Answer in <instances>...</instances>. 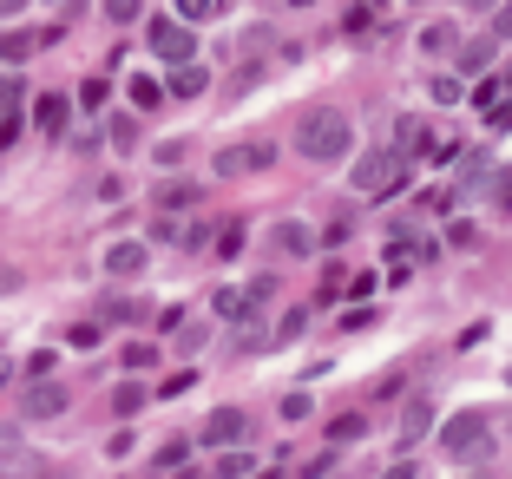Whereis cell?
Here are the masks:
<instances>
[{"mask_svg": "<svg viewBox=\"0 0 512 479\" xmlns=\"http://www.w3.org/2000/svg\"><path fill=\"white\" fill-rule=\"evenodd\" d=\"M493 53H499V33L473 40V46H467V73H486V66H493Z\"/></svg>", "mask_w": 512, "mask_h": 479, "instance_id": "2e32d148", "label": "cell"}, {"mask_svg": "<svg viewBox=\"0 0 512 479\" xmlns=\"http://www.w3.org/2000/svg\"><path fill=\"white\" fill-rule=\"evenodd\" d=\"M7 381H14V368H7V361H0V388H7Z\"/></svg>", "mask_w": 512, "mask_h": 479, "instance_id": "f546056e", "label": "cell"}, {"mask_svg": "<svg viewBox=\"0 0 512 479\" xmlns=\"http://www.w3.org/2000/svg\"><path fill=\"white\" fill-rule=\"evenodd\" d=\"M217 14V0H178V20L191 27V20H211Z\"/></svg>", "mask_w": 512, "mask_h": 479, "instance_id": "603a6c76", "label": "cell"}, {"mask_svg": "<svg viewBox=\"0 0 512 479\" xmlns=\"http://www.w3.org/2000/svg\"><path fill=\"white\" fill-rule=\"evenodd\" d=\"M467 7H499V0H467Z\"/></svg>", "mask_w": 512, "mask_h": 479, "instance_id": "1f68e13d", "label": "cell"}, {"mask_svg": "<svg viewBox=\"0 0 512 479\" xmlns=\"http://www.w3.org/2000/svg\"><path fill=\"white\" fill-rule=\"evenodd\" d=\"M14 99H20V79H14V86L0 79V112H7V105H14Z\"/></svg>", "mask_w": 512, "mask_h": 479, "instance_id": "f1b7e54d", "label": "cell"}, {"mask_svg": "<svg viewBox=\"0 0 512 479\" xmlns=\"http://www.w3.org/2000/svg\"><path fill=\"white\" fill-rule=\"evenodd\" d=\"M151 53H158V60H191L197 53V40H191V27H184V20H158V27H151Z\"/></svg>", "mask_w": 512, "mask_h": 479, "instance_id": "277c9868", "label": "cell"}, {"mask_svg": "<svg viewBox=\"0 0 512 479\" xmlns=\"http://www.w3.org/2000/svg\"><path fill=\"white\" fill-rule=\"evenodd\" d=\"M480 105H493V112H499V105H506V86H499V79H486V86H480Z\"/></svg>", "mask_w": 512, "mask_h": 479, "instance_id": "83f0119b", "label": "cell"}, {"mask_svg": "<svg viewBox=\"0 0 512 479\" xmlns=\"http://www.w3.org/2000/svg\"><path fill=\"white\" fill-rule=\"evenodd\" d=\"M217 473H224V479H243V473H256V460H250V453H237V447H230V453H224V466H217Z\"/></svg>", "mask_w": 512, "mask_h": 479, "instance_id": "7402d4cb", "label": "cell"}, {"mask_svg": "<svg viewBox=\"0 0 512 479\" xmlns=\"http://www.w3.org/2000/svg\"><path fill=\"white\" fill-rule=\"evenodd\" d=\"M33 125H40V132H60V125H66V99H60V92H46V99H40Z\"/></svg>", "mask_w": 512, "mask_h": 479, "instance_id": "5bb4252c", "label": "cell"}, {"mask_svg": "<svg viewBox=\"0 0 512 479\" xmlns=\"http://www.w3.org/2000/svg\"><path fill=\"white\" fill-rule=\"evenodd\" d=\"M184 460H191V440H178V434H171V440H165V447L151 453V466H158V473H178V466H184Z\"/></svg>", "mask_w": 512, "mask_h": 479, "instance_id": "7c38bea8", "label": "cell"}, {"mask_svg": "<svg viewBox=\"0 0 512 479\" xmlns=\"http://www.w3.org/2000/svg\"><path fill=\"white\" fill-rule=\"evenodd\" d=\"M250 171V145L243 151H217V178H243Z\"/></svg>", "mask_w": 512, "mask_h": 479, "instance_id": "d6986e66", "label": "cell"}, {"mask_svg": "<svg viewBox=\"0 0 512 479\" xmlns=\"http://www.w3.org/2000/svg\"><path fill=\"white\" fill-rule=\"evenodd\" d=\"M427 427H434V407H427V401H407V414H401V447H414Z\"/></svg>", "mask_w": 512, "mask_h": 479, "instance_id": "30bf717a", "label": "cell"}, {"mask_svg": "<svg viewBox=\"0 0 512 479\" xmlns=\"http://www.w3.org/2000/svg\"><path fill=\"white\" fill-rule=\"evenodd\" d=\"M276 250L283 256H316V230L309 224H276Z\"/></svg>", "mask_w": 512, "mask_h": 479, "instance_id": "9c48e42d", "label": "cell"}, {"mask_svg": "<svg viewBox=\"0 0 512 479\" xmlns=\"http://www.w3.org/2000/svg\"><path fill=\"white\" fill-rule=\"evenodd\" d=\"M125 361H132V368H151V361H158V348H151V342H132V348H125Z\"/></svg>", "mask_w": 512, "mask_h": 479, "instance_id": "d4e9b609", "label": "cell"}, {"mask_svg": "<svg viewBox=\"0 0 512 479\" xmlns=\"http://www.w3.org/2000/svg\"><path fill=\"white\" fill-rule=\"evenodd\" d=\"M211 309L224 315V322H243V315H250V296H243V289H217V296H211Z\"/></svg>", "mask_w": 512, "mask_h": 479, "instance_id": "4fadbf2b", "label": "cell"}, {"mask_svg": "<svg viewBox=\"0 0 512 479\" xmlns=\"http://www.w3.org/2000/svg\"><path fill=\"white\" fill-rule=\"evenodd\" d=\"M421 53H427V60H440V53H453V27H447V20H434V27L421 33Z\"/></svg>", "mask_w": 512, "mask_h": 479, "instance_id": "9a60e30c", "label": "cell"}, {"mask_svg": "<svg viewBox=\"0 0 512 479\" xmlns=\"http://www.w3.org/2000/svg\"><path fill=\"white\" fill-rule=\"evenodd\" d=\"M66 401H73V394H66L60 381H33V388L20 394V414H33V420H53V414H66Z\"/></svg>", "mask_w": 512, "mask_h": 479, "instance_id": "5b68a950", "label": "cell"}, {"mask_svg": "<svg viewBox=\"0 0 512 479\" xmlns=\"http://www.w3.org/2000/svg\"><path fill=\"white\" fill-rule=\"evenodd\" d=\"M480 434H486V414H453L447 427H440V447L467 453V447H480Z\"/></svg>", "mask_w": 512, "mask_h": 479, "instance_id": "8992f818", "label": "cell"}, {"mask_svg": "<svg viewBox=\"0 0 512 479\" xmlns=\"http://www.w3.org/2000/svg\"><path fill=\"white\" fill-rule=\"evenodd\" d=\"M99 7H106V20H112V27H132V20L145 14V0H99Z\"/></svg>", "mask_w": 512, "mask_h": 479, "instance_id": "ac0fdd59", "label": "cell"}, {"mask_svg": "<svg viewBox=\"0 0 512 479\" xmlns=\"http://www.w3.org/2000/svg\"><path fill=\"white\" fill-rule=\"evenodd\" d=\"M460 99V79H434V105H453Z\"/></svg>", "mask_w": 512, "mask_h": 479, "instance_id": "4316f807", "label": "cell"}, {"mask_svg": "<svg viewBox=\"0 0 512 479\" xmlns=\"http://www.w3.org/2000/svg\"><path fill=\"white\" fill-rule=\"evenodd\" d=\"M204 86H211V73H204L197 60H178V66H171V92H178V99H197Z\"/></svg>", "mask_w": 512, "mask_h": 479, "instance_id": "ba28073f", "label": "cell"}, {"mask_svg": "<svg viewBox=\"0 0 512 479\" xmlns=\"http://www.w3.org/2000/svg\"><path fill=\"white\" fill-rule=\"evenodd\" d=\"M362 434H368V420H362V414H342V420L329 427V440H362Z\"/></svg>", "mask_w": 512, "mask_h": 479, "instance_id": "44dd1931", "label": "cell"}, {"mask_svg": "<svg viewBox=\"0 0 512 479\" xmlns=\"http://www.w3.org/2000/svg\"><path fill=\"white\" fill-rule=\"evenodd\" d=\"M407 178V151H368L362 165H355V184H362L368 197H394Z\"/></svg>", "mask_w": 512, "mask_h": 479, "instance_id": "7a4b0ae2", "label": "cell"}, {"mask_svg": "<svg viewBox=\"0 0 512 479\" xmlns=\"http://www.w3.org/2000/svg\"><path fill=\"white\" fill-rule=\"evenodd\" d=\"M138 270H145V243H112L106 250V276L112 283H132Z\"/></svg>", "mask_w": 512, "mask_h": 479, "instance_id": "52a82bcc", "label": "cell"}, {"mask_svg": "<svg viewBox=\"0 0 512 479\" xmlns=\"http://www.w3.org/2000/svg\"><path fill=\"white\" fill-rule=\"evenodd\" d=\"M217 250H224V256H237V250H243V230H237V224H230V230H217Z\"/></svg>", "mask_w": 512, "mask_h": 479, "instance_id": "484cf974", "label": "cell"}, {"mask_svg": "<svg viewBox=\"0 0 512 479\" xmlns=\"http://www.w3.org/2000/svg\"><path fill=\"white\" fill-rule=\"evenodd\" d=\"M243 440H250V414L243 407H217L204 420V447H243Z\"/></svg>", "mask_w": 512, "mask_h": 479, "instance_id": "3957f363", "label": "cell"}, {"mask_svg": "<svg viewBox=\"0 0 512 479\" xmlns=\"http://www.w3.org/2000/svg\"><path fill=\"white\" fill-rule=\"evenodd\" d=\"M191 184H158V210H184V204H191Z\"/></svg>", "mask_w": 512, "mask_h": 479, "instance_id": "ffe728a7", "label": "cell"}, {"mask_svg": "<svg viewBox=\"0 0 512 479\" xmlns=\"http://www.w3.org/2000/svg\"><path fill=\"white\" fill-rule=\"evenodd\" d=\"M145 401H151V394L138 388V381H119V388H112V414H119V420H132Z\"/></svg>", "mask_w": 512, "mask_h": 479, "instance_id": "8fae6325", "label": "cell"}, {"mask_svg": "<svg viewBox=\"0 0 512 479\" xmlns=\"http://www.w3.org/2000/svg\"><path fill=\"white\" fill-rule=\"evenodd\" d=\"M33 46H40V40H27V33H0V60H7V66H20V60L33 53Z\"/></svg>", "mask_w": 512, "mask_h": 479, "instance_id": "e0dca14e", "label": "cell"}, {"mask_svg": "<svg viewBox=\"0 0 512 479\" xmlns=\"http://www.w3.org/2000/svg\"><path fill=\"white\" fill-rule=\"evenodd\" d=\"M348 145H355V132H348L342 112H309V119L296 125V151H302V158H316V165L348 158Z\"/></svg>", "mask_w": 512, "mask_h": 479, "instance_id": "6da1fadb", "label": "cell"}, {"mask_svg": "<svg viewBox=\"0 0 512 479\" xmlns=\"http://www.w3.org/2000/svg\"><path fill=\"white\" fill-rule=\"evenodd\" d=\"M14 7H20V0H0V14H14Z\"/></svg>", "mask_w": 512, "mask_h": 479, "instance_id": "4dcf8cb0", "label": "cell"}, {"mask_svg": "<svg viewBox=\"0 0 512 479\" xmlns=\"http://www.w3.org/2000/svg\"><path fill=\"white\" fill-rule=\"evenodd\" d=\"M165 99V86H158V79H132V105H158Z\"/></svg>", "mask_w": 512, "mask_h": 479, "instance_id": "cb8c5ba5", "label": "cell"}]
</instances>
